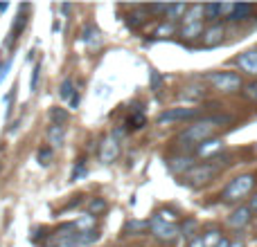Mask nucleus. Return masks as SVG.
Listing matches in <instances>:
<instances>
[{"label": "nucleus", "instance_id": "nucleus-1", "mask_svg": "<svg viewBox=\"0 0 257 247\" xmlns=\"http://www.w3.org/2000/svg\"><path fill=\"white\" fill-rule=\"evenodd\" d=\"M230 117L226 115H217V117H203V120H196L192 126H187L181 135L176 137V142L181 146H196L199 148L203 142L212 140V132L217 130L221 124H228Z\"/></svg>", "mask_w": 257, "mask_h": 247}, {"label": "nucleus", "instance_id": "nucleus-2", "mask_svg": "<svg viewBox=\"0 0 257 247\" xmlns=\"http://www.w3.org/2000/svg\"><path fill=\"white\" fill-rule=\"evenodd\" d=\"M203 18H205V4H194L190 7V12L185 14L183 18V27H181V36L185 40H192V38H199L203 36Z\"/></svg>", "mask_w": 257, "mask_h": 247}, {"label": "nucleus", "instance_id": "nucleus-3", "mask_svg": "<svg viewBox=\"0 0 257 247\" xmlns=\"http://www.w3.org/2000/svg\"><path fill=\"white\" fill-rule=\"evenodd\" d=\"M253 186H255L253 176H237L235 180L228 182V186L223 189L221 198L226 200V202H239L241 198H246V196L253 191Z\"/></svg>", "mask_w": 257, "mask_h": 247}, {"label": "nucleus", "instance_id": "nucleus-4", "mask_svg": "<svg viewBox=\"0 0 257 247\" xmlns=\"http://www.w3.org/2000/svg\"><path fill=\"white\" fill-rule=\"evenodd\" d=\"M208 81L214 90L226 92V94L237 92V90L244 88V81H241V76L237 72H212V74H208Z\"/></svg>", "mask_w": 257, "mask_h": 247}, {"label": "nucleus", "instance_id": "nucleus-5", "mask_svg": "<svg viewBox=\"0 0 257 247\" xmlns=\"http://www.w3.org/2000/svg\"><path fill=\"white\" fill-rule=\"evenodd\" d=\"M217 176H219V166L205 162V164H196V166H192L190 171L185 173V182L190 186H203V184H208L210 180H214Z\"/></svg>", "mask_w": 257, "mask_h": 247}, {"label": "nucleus", "instance_id": "nucleus-6", "mask_svg": "<svg viewBox=\"0 0 257 247\" xmlns=\"http://www.w3.org/2000/svg\"><path fill=\"white\" fill-rule=\"evenodd\" d=\"M149 232L156 236L158 240H174V238H178L181 236V230H178L176 225H172V222H165L163 218H158V216H154L149 220Z\"/></svg>", "mask_w": 257, "mask_h": 247}, {"label": "nucleus", "instance_id": "nucleus-7", "mask_svg": "<svg viewBox=\"0 0 257 247\" xmlns=\"http://www.w3.org/2000/svg\"><path fill=\"white\" fill-rule=\"evenodd\" d=\"M196 117H199V108H169L163 115H158V124L185 122V120H196Z\"/></svg>", "mask_w": 257, "mask_h": 247}, {"label": "nucleus", "instance_id": "nucleus-8", "mask_svg": "<svg viewBox=\"0 0 257 247\" xmlns=\"http://www.w3.org/2000/svg\"><path fill=\"white\" fill-rule=\"evenodd\" d=\"M117 155H120V137H115V135L104 137L102 146H99V158H102V162L104 164L115 162Z\"/></svg>", "mask_w": 257, "mask_h": 247}, {"label": "nucleus", "instance_id": "nucleus-9", "mask_svg": "<svg viewBox=\"0 0 257 247\" xmlns=\"http://www.w3.org/2000/svg\"><path fill=\"white\" fill-rule=\"evenodd\" d=\"M223 36H226L223 25L214 22L212 27H208V30L203 32V45H205V48H217V45L223 43Z\"/></svg>", "mask_w": 257, "mask_h": 247}, {"label": "nucleus", "instance_id": "nucleus-10", "mask_svg": "<svg viewBox=\"0 0 257 247\" xmlns=\"http://www.w3.org/2000/svg\"><path fill=\"white\" fill-rule=\"evenodd\" d=\"M223 150V140H219V137H212V140L203 142V144L196 148V155L199 158H217V153H221Z\"/></svg>", "mask_w": 257, "mask_h": 247}, {"label": "nucleus", "instance_id": "nucleus-11", "mask_svg": "<svg viewBox=\"0 0 257 247\" xmlns=\"http://www.w3.org/2000/svg\"><path fill=\"white\" fill-rule=\"evenodd\" d=\"M250 207H237L235 212L228 216V225L232 227V230H241V227H246L248 225V220H250Z\"/></svg>", "mask_w": 257, "mask_h": 247}, {"label": "nucleus", "instance_id": "nucleus-12", "mask_svg": "<svg viewBox=\"0 0 257 247\" xmlns=\"http://www.w3.org/2000/svg\"><path fill=\"white\" fill-rule=\"evenodd\" d=\"M237 66H239L244 72H248V74L257 76V50H248V52L239 54Z\"/></svg>", "mask_w": 257, "mask_h": 247}, {"label": "nucleus", "instance_id": "nucleus-13", "mask_svg": "<svg viewBox=\"0 0 257 247\" xmlns=\"http://www.w3.org/2000/svg\"><path fill=\"white\" fill-rule=\"evenodd\" d=\"M27 12H30V4L23 2L21 7H18L16 20L12 22V38H18V36H21V32L25 30V25H27Z\"/></svg>", "mask_w": 257, "mask_h": 247}, {"label": "nucleus", "instance_id": "nucleus-14", "mask_svg": "<svg viewBox=\"0 0 257 247\" xmlns=\"http://www.w3.org/2000/svg\"><path fill=\"white\" fill-rule=\"evenodd\" d=\"M99 240V232L97 230H90V232H77L75 238L68 240V243H75L77 247H90Z\"/></svg>", "mask_w": 257, "mask_h": 247}, {"label": "nucleus", "instance_id": "nucleus-15", "mask_svg": "<svg viewBox=\"0 0 257 247\" xmlns=\"http://www.w3.org/2000/svg\"><path fill=\"white\" fill-rule=\"evenodd\" d=\"M167 166H169V171L176 173V176H181V173L185 176V173L190 171L192 166H196V164H194V158H174V160H169Z\"/></svg>", "mask_w": 257, "mask_h": 247}, {"label": "nucleus", "instance_id": "nucleus-16", "mask_svg": "<svg viewBox=\"0 0 257 247\" xmlns=\"http://www.w3.org/2000/svg\"><path fill=\"white\" fill-rule=\"evenodd\" d=\"M48 140H50V146H52V148L63 146V140H66V126L50 124V126H48Z\"/></svg>", "mask_w": 257, "mask_h": 247}, {"label": "nucleus", "instance_id": "nucleus-17", "mask_svg": "<svg viewBox=\"0 0 257 247\" xmlns=\"http://www.w3.org/2000/svg\"><path fill=\"white\" fill-rule=\"evenodd\" d=\"M81 40L86 45H90V48H97L102 43V34H99V30L95 25H86L84 32H81Z\"/></svg>", "mask_w": 257, "mask_h": 247}, {"label": "nucleus", "instance_id": "nucleus-18", "mask_svg": "<svg viewBox=\"0 0 257 247\" xmlns=\"http://www.w3.org/2000/svg\"><path fill=\"white\" fill-rule=\"evenodd\" d=\"M187 12H190V7H187V4H167V9H165V16H167L169 22H174L176 18H185Z\"/></svg>", "mask_w": 257, "mask_h": 247}, {"label": "nucleus", "instance_id": "nucleus-19", "mask_svg": "<svg viewBox=\"0 0 257 247\" xmlns=\"http://www.w3.org/2000/svg\"><path fill=\"white\" fill-rule=\"evenodd\" d=\"M253 14V4H246V2H235V12H232L230 20L239 22V20H246V18Z\"/></svg>", "mask_w": 257, "mask_h": 247}, {"label": "nucleus", "instance_id": "nucleus-20", "mask_svg": "<svg viewBox=\"0 0 257 247\" xmlns=\"http://www.w3.org/2000/svg\"><path fill=\"white\" fill-rule=\"evenodd\" d=\"M203 97H205V90L199 88V86H187L181 92V99H187V102H201Z\"/></svg>", "mask_w": 257, "mask_h": 247}, {"label": "nucleus", "instance_id": "nucleus-21", "mask_svg": "<svg viewBox=\"0 0 257 247\" xmlns=\"http://www.w3.org/2000/svg\"><path fill=\"white\" fill-rule=\"evenodd\" d=\"M145 230H149V222L128 220L126 225H124V234H126V236H136V234H140V232H145Z\"/></svg>", "mask_w": 257, "mask_h": 247}, {"label": "nucleus", "instance_id": "nucleus-22", "mask_svg": "<svg viewBox=\"0 0 257 247\" xmlns=\"http://www.w3.org/2000/svg\"><path fill=\"white\" fill-rule=\"evenodd\" d=\"M68 117H70V115H68V110H63V108H57V106L50 108V122H52V124L63 126V124L68 122Z\"/></svg>", "mask_w": 257, "mask_h": 247}, {"label": "nucleus", "instance_id": "nucleus-23", "mask_svg": "<svg viewBox=\"0 0 257 247\" xmlns=\"http://www.w3.org/2000/svg\"><path fill=\"white\" fill-rule=\"evenodd\" d=\"M86 209H88L90 216H97V214H102L104 209H106V200L104 198H93V200H88Z\"/></svg>", "mask_w": 257, "mask_h": 247}, {"label": "nucleus", "instance_id": "nucleus-24", "mask_svg": "<svg viewBox=\"0 0 257 247\" xmlns=\"http://www.w3.org/2000/svg\"><path fill=\"white\" fill-rule=\"evenodd\" d=\"M75 94H77V92H75V86H72V79H63L61 88H59V97L66 99V102H70Z\"/></svg>", "mask_w": 257, "mask_h": 247}, {"label": "nucleus", "instance_id": "nucleus-25", "mask_svg": "<svg viewBox=\"0 0 257 247\" xmlns=\"http://www.w3.org/2000/svg\"><path fill=\"white\" fill-rule=\"evenodd\" d=\"M126 126L131 128V130H140V128L147 126V117L142 115V112H136V115H131L126 120Z\"/></svg>", "mask_w": 257, "mask_h": 247}, {"label": "nucleus", "instance_id": "nucleus-26", "mask_svg": "<svg viewBox=\"0 0 257 247\" xmlns=\"http://www.w3.org/2000/svg\"><path fill=\"white\" fill-rule=\"evenodd\" d=\"M223 240V236H221V232H217V230H212V232H208V234L203 236V243L205 247H217L219 243Z\"/></svg>", "mask_w": 257, "mask_h": 247}, {"label": "nucleus", "instance_id": "nucleus-27", "mask_svg": "<svg viewBox=\"0 0 257 247\" xmlns=\"http://www.w3.org/2000/svg\"><path fill=\"white\" fill-rule=\"evenodd\" d=\"M149 86H151V90H154V92H158V90L163 88V76H160V72L154 70V68L149 70Z\"/></svg>", "mask_w": 257, "mask_h": 247}, {"label": "nucleus", "instance_id": "nucleus-28", "mask_svg": "<svg viewBox=\"0 0 257 247\" xmlns=\"http://www.w3.org/2000/svg\"><path fill=\"white\" fill-rule=\"evenodd\" d=\"M39 164L41 166H48L50 162H52V146H43V148H39Z\"/></svg>", "mask_w": 257, "mask_h": 247}, {"label": "nucleus", "instance_id": "nucleus-29", "mask_svg": "<svg viewBox=\"0 0 257 247\" xmlns=\"http://www.w3.org/2000/svg\"><path fill=\"white\" fill-rule=\"evenodd\" d=\"M205 18H210V20H214V18H221V2L205 4Z\"/></svg>", "mask_w": 257, "mask_h": 247}, {"label": "nucleus", "instance_id": "nucleus-30", "mask_svg": "<svg viewBox=\"0 0 257 247\" xmlns=\"http://www.w3.org/2000/svg\"><path fill=\"white\" fill-rule=\"evenodd\" d=\"M244 97L257 104V81H253V84H248V86H244Z\"/></svg>", "mask_w": 257, "mask_h": 247}, {"label": "nucleus", "instance_id": "nucleus-31", "mask_svg": "<svg viewBox=\"0 0 257 247\" xmlns=\"http://www.w3.org/2000/svg\"><path fill=\"white\" fill-rule=\"evenodd\" d=\"M39 81H41V66H36L34 72H32V79H30V90H32V92H36V88H39Z\"/></svg>", "mask_w": 257, "mask_h": 247}, {"label": "nucleus", "instance_id": "nucleus-32", "mask_svg": "<svg viewBox=\"0 0 257 247\" xmlns=\"http://www.w3.org/2000/svg\"><path fill=\"white\" fill-rule=\"evenodd\" d=\"M81 176H86V166H84V160H79L75 166V171H72V180H79Z\"/></svg>", "mask_w": 257, "mask_h": 247}, {"label": "nucleus", "instance_id": "nucleus-33", "mask_svg": "<svg viewBox=\"0 0 257 247\" xmlns=\"http://www.w3.org/2000/svg\"><path fill=\"white\" fill-rule=\"evenodd\" d=\"M232 12H235V2H221V16H232Z\"/></svg>", "mask_w": 257, "mask_h": 247}, {"label": "nucleus", "instance_id": "nucleus-34", "mask_svg": "<svg viewBox=\"0 0 257 247\" xmlns=\"http://www.w3.org/2000/svg\"><path fill=\"white\" fill-rule=\"evenodd\" d=\"M194 227H196V222H194V220H185V225H183L181 234H185V236H192V234H190V232H192V230H194Z\"/></svg>", "mask_w": 257, "mask_h": 247}, {"label": "nucleus", "instance_id": "nucleus-35", "mask_svg": "<svg viewBox=\"0 0 257 247\" xmlns=\"http://www.w3.org/2000/svg\"><path fill=\"white\" fill-rule=\"evenodd\" d=\"M174 32V25L172 22H167V25H163V27H158V30H156V36L158 34H172Z\"/></svg>", "mask_w": 257, "mask_h": 247}, {"label": "nucleus", "instance_id": "nucleus-36", "mask_svg": "<svg viewBox=\"0 0 257 247\" xmlns=\"http://www.w3.org/2000/svg\"><path fill=\"white\" fill-rule=\"evenodd\" d=\"M81 202H84V196H75V200H72V202H68L66 212H68V209H75V207H79Z\"/></svg>", "mask_w": 257, "mask_h": 247}, {"label": "nucleus", "instance_id": "nucleus-37", "mask_svg": "<svg viewBox=\"0 0 257 247\" xmlns=\"http://www.w3.org/2000/svg\"><path fill=\"white\" fill-rule=\"evenodd\" d=\"M43 234H45V230H36V232H34V234H32V236H30V240H34V243H39V240H41V238H43Z\"/></svg>", "mask_w": 257, "mask_h": 247}, {"label": "nucleus", "instance_id": "nucleus-38", "mask_svg": "<svg viewBox=\"0 0 257 247\" xmlns=\"http://www.w3.org/2000/svg\"><path fill=\"white\" fill-rule=\"evenodd\" d=\"M248 207H250V212H257V191H255V194H253V198H250Z\"/></svg>", "mask_w": 257, "mask_h": 247}, {"label": "nucleus", "instance_id": "nucleus-39", "mask_svg": "<svg viewBox=\"0 0 257 247\" xmlns=\"http://www.w3.org/2000/svg\"><path fill=\"white\" fill-rule=\"evenodd\" d=\"M190 247H205V243H203V238H192Z\"/></svg>", "mask_w": 257, "mask_h": 247}, {"label": "nucleus", "instance_id": "nucleus-40", "mask_svg": "<svg viewBox=\"0 0 257 247\" xmlns=\"http://www.w3.org/2000/svg\"><path fill=\"white\" fill-rule=\"evenodd\" d=\"M79 106V94H75V97L70 99V108H77Z\"/></svg>", "mask_w": 257, "mask_h": 247}, {"label": "nucleus", "instance_id": "nucleus-41", "mask_svg": "<svg viewBox=\"0 0 257 247\" xmlns=\"http://www.w3.org/2000/svg\"><path fill=\"white\" fill-rule=\"evenodd\" d=\"M61 12H63V14H68V12H70V4L63 2V4H61Z\"/></svg>", "mask_w": 257, "mask_h": 247}, {"label": "nucleus", "instance_id": "nucleus-42", "mask_svg": "<svg viewBox=\"0 0 257 247\" xmlns=\"http://www.w3.org/2000/svg\"><path fill=\"white\" fill-rule=\"evenodd\" d=\"M217 247H230V240H226V238H223V240H221V243H219Z\"/></svg>", "mask_w": 257, "mask_h": 247}, {"label": "nucleus", "instance_id": "nucleus-43", "mask_svg": "<svg viewBox=\"0 0 257 247\" xmlns=\"http://www.w3.org/2000/svg\"><path fill=\"white\" fill-rule=\"evenodd\" d=\"M163 216H165V218H176V214H172V212H163Z\"/></svg>", "mask_w": 257, "mask_h": 247}, {"label": "nucleus", "instance_id": "nucleus-44", "mask_svg": "<svg viewBox=\"0 0 257 247\" xmlns=\"http://www.w3.org/2000/svg\"><path fill=\"white\" fill-rule=\"evenodd\" d=\"M7 9H9L7 2H0V12H7Z\"/></svg>", "mask_w": 257, "mask_h": 247}, {"label": "nucleus", "instance_id": "nucleus-45", "mask_svg": "<svg viewBox=\"0 0 257 247\" xmlns=\"http://www.w3.org/2000/svg\"><path fill=\"white\" fill-rule=\"evenodd\" d=\"M230 247H244V243H241V240H235V243H230Z\"/></svg>", "mask_w": 257, "mask_h": 247}]
</instances>
